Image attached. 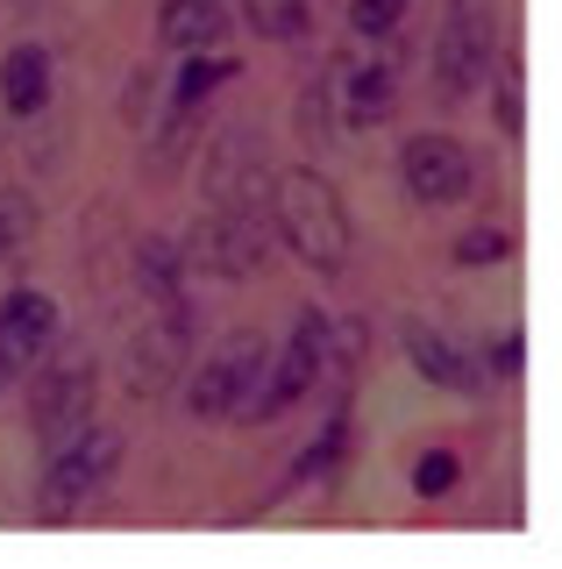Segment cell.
I'll return each instance as SVG.
<instances>
[{
  "label": "cell",
  "instance_id": "cell-14",
  "mask_svg": "<svg viewBox=\"0 0 562 569\" xmlns=\"http://www.w3.org/2000/svg\"><path fill=\"white\" fill-rule=\"evenodd\" d=\"M0 107H8L14 121H29V114L50 107V50L43 43H14L8 58H0Z\"/></svg>",
  "mask_w": 562,
  "mask_h": 569
},
{
  "label": "cell",
  "instance_id": "cell-3",
  "mask_svg": "<svg viewBox=\"0 0 562 569\" xmlns=\"http://www.w3.org/2000/svg\"><path fill=\"white\" fill-rule=\"evenodd\" d=\"M271 249H278L271 207H207L192 221V236L179 242V257H185V271L235 284V278H257L271 263Z\"/></svg>",
  "mask_w": 562,
  "mask_h": 569
},
{
  "label": "cell",
  "instance_id": "cell-19",
  "mask_svg": "<svg viewBox=\"0 0 562 569\" xmlns=\"http://www.w3.org/2000/svg\"><path fill=\"white\" fill-rule=\"evenodd\" d=\"M37 242V200L29 192H0V271Z\"/></svg>",
  "mask_w": 562,
  "mask_h": 569
},
{
  "label": "cell",
  "instance_id": "cell-15",
  "mask_svg": "<svg viewBox=\"0 0 562 569\" xmlns=\"http://www.w3.org/2000/svg\"><path fill=\"white\" fill-rule=\"evenodd\" d=\"M392 107H399V64L392 58H371V64L349 71V121H357V129L392 121Z\"/></svg>",
  "mask_w": 562,
  "mask_h": 569
},
{
  "label": "cell",
  "instance_id": "cell-8",
  "mask_svg": "<svg viewBox=\"0 0 562 569\" xmlns=\"http://www.w3.org/2000/svg\"><path fill=\"white\" fill-rule=\"evenodd\" d=\"M399 186H407L420 207H455V200H470V186H478V157H470V142L449 136V129H413L399 142Z\"/></svg>",
  "mask_w": 562,
  "mask_h": 569
},
{
  "label": "cell",
  "instance_id": "cell-4",
  "mask_svg": "<svg viewBox=\"0 0 562 569\" xmlns=\"http://www.w3.org/2000/svg\"><path fill=\"white\" fill-rule=\"evenodd\" d=\"M328 356H335V320L300 307L292 313V335L285 349L271 356V370H263V391L250 399V413H242V427H263V420H285L300 399H313V385L328 378Z\"/></svg>",
  "mask_w": 562,
  "mask_h": 569
},
{
  "label": "cell",
  "instance_id": "cell-23",
  "mask_svg": "<svg viewBox=\"0 0 562 569\" xmlns=\"http://www.w3.org/2000/svg\"><path fill=\"white\" fill-rule=\"evenodd\" d=\"M407 22V0H349V29L357 36H392Z\"/></svg>",
  "mask_w": 562,
  "mask_h": 569
},
{
  "label": "cell",
  "instance_id": "cell-17",
  "mask_svg": "<svg viewBox=\"0 0 562 569\" xmlns=\"http://www.w3.org/2000/svg\"><path fill=\"white\" fill-rule=\"evenodd\" d=\"M200 114L207 107H164V121H157V142H150V171L171 178L192 164V150H200Z\"/></svg>",
  "mask_w": 562,
  "mask_h": 569
},
{
  "label": "cell",
  "instance_id": "cell-10",
  "mask_svg": "<svg viewBox=\"0 0 562 569\" xmlns=\"http://www.w3.org/2000/svg\"><path fill=\"white\" fill-rule=\"evenodd\" d=\"M93 391H100V370L93 363H58L29 385V427H37L43 449H64L72 435L93 427Z\"/></svg>",
  "mask_w": 562,
  "mask_h": 569
},
{
  "label": "cell",
  "instance_id": "cell-6",
  "mask_svg": "<svg viewBox=\"0 0 562 569\" xmlns=\"http://www.w3.org/2000/svg\"><path fill=\"white\" fill-rule=\"evenodd\" d=\"M114 470H121V435L86 427V435H72L64 449H50V470H43V485H37V512H43L50 527L79 520V512L114 485Z\"/></svg>",
  "mask_w": 562,
  "mask_h": 569
},
{
  "label": "cell",
  "instance_id": "cell-24",
  "mask_svg": "<svg viewBox=\"0 0 562 569\" xmlns=\"http://www.w3.org/2000/svg\"><path fill=\"white\" fill-rule=\"evenodd\" d=\"M300 136L307 142H328V136H335V121H328V79H313L307 93H300Z\"/></svg>",
  "mask_w": 562,
  "mask_h": 569
},
{
  "label": "cell",
  "instance_id": "cell-5",
  "mask_svg": "<svg viewBox=\"0 0 562 569\" xmlns=\"http://www.w3.org/2000/svg\"><path fill=\"white\" fill-rule=\"evenodd\" d=\"M263 370H271V349H263L257 328L221 335L214 356H207V363L192 370V385H185V413L192 420H235L242 427L250 399L263 391Z\"/></svg>",
  "mask_w": 562,
  "mask_h": 569
},
{
  "label": "cell",
  "instance_id": "cell-20",
  "mask_svg": "<svg viewBox=\"0 0 562 569\" xmlns=\"http://www.w3.org/2000/svg\"><path fill=\"white\" fill-rule=\"evenodd\" d=\"M313 22V0H250V29L271 36V43H292Z\"/></svg>",
  "mask_w": 562,
  "mask_h": 569
},
{
  "label": "cell",
  "instance_id": "cell-26",
  "mask_svg": "<svg viewBox=\"0 0 562 569\" xmlns=\"http://www.w3.org/2000/svg\"><path fill=\"white\" fill-rule=\"evenodd\" d=\"M491 370H499V378H513V370H520V335H505V342H499V356H491Z\"/></svg>",
  "mask_w": 562,
  "mask_h": 569
},
{
  "label": "cell",
  "instance_id": "cell-21",
  "mask_svg": "<svg viewBox=\"0 0 562 569\" xmlns=\"http://www.w3.org/2000/svg\"><path fill=\"white\" fill-rule=\"evenodd\" d=\"M342 449H349V413L335 406V420H328V435L313 441V449H300V470H292V485H307V477H328L342 462Z\"/></svg>",
  "mask_w": 562,
  "mask_h": 569
},
{
  "label": "cell",
  "instance_id": "cell-11",
  "mask_svg": "<svg viewBox=\"0 0 562 569\" xmlns=\"http://www.w3.org/2000/svg\"><path fill=\"white\" fill-rule=\"evenodd\" d=\"M50 342H58V307H50V292L14 284V292L0 299V391L22 385L50 356Z\"/></svg>",
  "mask_w": 562,
  "mask_h": 569
},
{
  "label": "cell",
  "instance_id": "cell-13",
  "mask_svg": "<svg viewBox=\"0 0 562 569\" xmlns=\"http://www.w3.org/2000/svg\"><path fill=\"white\" fill-rule=\"evenodd\" d=\"M228 29H235V14H228L221 0H164V8H157L164 50H221Z\"/></svg>",
  "mask_w": 562,
  "mask_h": 569
},
{
  "label": "cell",
  "instance_id": "cell-1",
  "mask_svg": "<svg viewBox=\"0 0 562 569\" xmlns=\"http://www.w3.org/2000/svg\"><path fill=\"white\" fill-rule=\"evenodd\" d=\"M271 228L307 271L342 278L349 249H357V228H349V207L335 192V178H321L313 164H285L271 171Z\"/></svg>",
  "mask_w": 562,
  "mask_h": 569
},
{
  "label": "cell",
  "instance_id": "cell-25",
  "mask_svg": "<svg viewBox=\"0 0 562 569\" xmlns=\"http://www.w3.org/2000/svg\"><path fill=\"white\" fill-rule=\"evenodd\" d=\"M505 249H513V242H505L499 228H484V236H463V242H455V263H491V257H505Z\"/></svg>",
  "mask_w": 562,
  "mask_h": 569
},
{
  "label": "cell",
  "instance_id": "cell-2",
  "mask_svg": "<svg viewBox=\"0 0 562 569\" xmlns=\"http://www.w3.org/2000/svg\"><path fill=\"white\" fill-rule=\"evenodd\" d=\"M505 43H499V0H449L442 8V36H434V93L442 100H470L491 86Z\"/></svg>",
  "mask_w": 562,
  "mask_h": 569
},
{
  "label": "cell",
  "instance_id": "cell-22",
  "mask_svg": "<svg viewBox=\"0 0 562 569\" xmlns=\"http://www.w3.org/2000/svg\"><path fill=\"white\" fill-rule=\"evenodd\" d=\"M455 477H463V462H455L449 449H428L413 462V491L420 498H442V491H455Z\"/></svg>",
  "mask_w": 562,
  "mask_h": 569
},
{
  "label": "cell",
  "instance_id": "cell-16",
  "mask_svg": "<svg viewBox=\"0 0 562 569\" xmlns=\"http://www.w3.org/2000/svg\"><path fill=\"white\" fill-rule=\"evenodd\" d=\"M136 284H143L150 307H164V299H185V257L171 236H150L143 249H136Z\"/></svg>",
  "mask_w": 562,
  "mask_h": 569
},
{
  "label": "cell",
  "instance_id": "cell-12",
  "mask_svg": "<svg viewBox=\"0 0 562 569\" xmlns=\"http://www.w3.org/2000/svg\"><path fill=\"white\" fill-rule=\"evenodd\" d=\"M407 363L442 391H484V363L463 342H449L442 328H407Z\"/></svg>",
  "mask_w": 562,
  "mask_h": 569
},
{
  "label": "cell",
  "instance_id": "cell-18",
  "mask_svg": "<svg viewBox=\"0 0 562 569\" xmlns=\"http://www.w3.org/2000/svg\"><path fill=\"white\" fill-rule=\"evenodd\" d=\"M221 79H235V58H200V50H185V71L179 86H171V107H207Z\"/></svg>",
  "mask_w": 562,
  "mask_h": 569
},
{
  "label": "cell",
  "instance_id": "cell-7",
  "mask_svg": "<svg viewBox=\"0 0 562 569\" xmlns=\"http://www.w3.org/2000/svg\"><path fill=\"white\" fill-rule=\"evenodd\" d=\"M192 328H200V320H192L185 299H164L150 328H136V342L121 349V391H129L136 406L171 399V385H179L185 363H192Z\"/></svg>",
  "mask_w": 562,
  "mask_h": 569
},
{
  "label": "cell",
  "instance_id": "cell-9",
  "mask_svg": "<svg viewBox=\"0 0 562 569\" xmlns=\"http://www.w3.org/2000/svg\"><path fill=\"white\" fill-rule=\"evenodd\" d=\"M257 192H271V150L257 129H228L207 142L200 157V200L207 207H257Z\"/></svg>",
  "mask_w": 562,
  "mask_h": 569
}]
</instances>
